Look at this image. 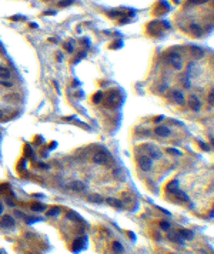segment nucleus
I'll return each mask as SVG.
<instances>
[{"label": "nucleus", "instance_id": "obj_19", "mask_svg": "<svg viewBox=\"0 0 214 254\" xmlns=\"http://www.w3.org/2000/svg\"><path fill=\"white\" fill-rule=\"evenodd\" d=\"M60 214V207H53L47 211V217H54V216H59Z\"/></svg>", "mask_w": 214, "mask_h": 254}, {"label": "nucleus", "instance_id": "obj_26", "mask_svg": "<svg viewBox=\"0 0 214 254\" xmlns=\"http://www.w3.org/2000/svg\"><path fill=\"white\" fill-rule=\"evenodd\" d=\"M0 84H3V86H6V87H12V86H13V83L9 81V80H0Z\"/></svg>", "mask_w": 214, "mask_h": 254}, {"label": "nucleus", "instance_id": "obj_20", "mask_svg": "<svg viewBox=\"0 0 214 254\" xmlns=\"http://www.w3.org/2000/svg\"><path fill=\"white\" fill-rule=\"evenodd\" d=\"M113 248H114V251H116L117 254L123 253V245H122L119 241H114V244H113Z\"/></svg>", "mask_w": 214, "mask_h": 254}, {"label": "nucleus", "instance_id": "obj_18", "mask_svg": "<svg viewBox=\"0 0 214 254\" xmlns=\"http://www.w3.org/2000/svg\"><path fill=\"white\" fill-rule=\"evenodd\" d=\"M174 194L177 196V198H180V200H183V201H188V197H187V194H186L184 191H181V190H176Z\"/></svg>", "mask_w": 214, "mask_h": 254}, {"label": "nucleus", "instance_id": "obj_17", "mask_svg": "<svg viewBox=\"0 0 214 254\" xmlns=\"http://www.w3.org/2000/svg\"><path fill=\"white\" fill-rule=\"evenodd\" d=\"M173 99L177 101V103H183L184 101V96H183V93H180V91H173Z\"/></svg>", "mask_w": 214, "mask_h": 254}, {"label": "nucleus", "instance_id": "obj_31", "mask_svg": "<svg viewBox=\"0 0 214 254\" xmlns=\"http://www.w3.org/2000/svg\"><path fill=\"white\" fill-rule=\"evenodd\" d=\"M113 173H114V177H117V176H120V173H122V171H120V170H114Z\"/></svg>", "mask_w": 214, "mask_h": 254}, {"label": "nucleus", "instance_id": "obj_23", "mask_svg": "<svg viewBox=\"0 0 214 254\" xmlns=\"http://www.w3.org/2000/svg\"><path fill=\"white\" fill-rule=\"evenodd\" d=\"M160 227H161L164 231H168V230L171 228V226H170L168 221H161V223H160Z\"/></svg>", "mask_w": 214, "mask_h": 254}, {"label": "nucleus", "instance_id": "obj_30", "mask_svg": "<svg viewBox=\"0 0 214 254\" xmlns=\"http://www.w3.org/2000/svg\"><path fill=\"white\" fill-rule=\"evenodd\" d=\"M69 5H71V0H63V2L60 3V6H61V7H64V6H69Z\"/></svg>", "mask_w": 214, "mask_h": 254}, {"label": "nucleus", "instance_id": "obj_24", "mask_svg": "<svg viewBox=\"0 0 214 254\" xmlns=\"http://www.w3.org/2000/svg\"><path fill=\"white\" fill-rule=\"evenodd\" d=\"M66 50H67V52H70V53H71V52H74V42H69V43L66 44Z\"/></svg>", "mask_w": 214, "mask_h": 254}, {"label": "nucleus", "instance_id": "obj_1", "mask_svg": "<svg viewBox=\"0 0 214 254\" xmlns=\"http://www.w3.org/2000/svg\"><path fill=\"white\" fill-rule=\"evenodd\" d=\"M167 60H168V63H170L176 70H180V69L183 67V59H181V56H180L177 52H171V53L167 56Z\"/></svg>", "mask_w": 214, "mask_h": 254}, {"label": "nucleus", "instance_id": "obj_15", "mask_svg": "<svg viewBox=\"0 0 214 254\" xmlns=\"http://www.w3.org/2000/svg\"><path fill=\"white\" fill-rule=\"evenodd\" d=\"M176 190H178V181H177V180H173V181H170V184L167 186V191L174 193Z\"/></svg>", "mask_w": 214, "mask_h": 254}, {"label": "nucleus", "instance_id": "obj_14", "mask_svg": "<svg viewBox=\"0 0 214 254\" xmlns=\"http://www.w3.org/2000/svg\"><path fill=\"white\" fill-rule=\"evenodd\" d=\"M106 203H109V204H112V206H114V207H117V208H122V207H123L122 201L117 200V198H113V197H109V198L106 200Z\"/></svg>", "mask_w": 214, "mask_h": 254}, {"label": "nucleus", "instance_id": "obj_32", "mask_svg": "<svg viewBox=\"0 0 214 254\" xmlns=\"http://www.w3.org/2000/svg\"><path fill=\"white\" fill-rule=\"evenodd\" d=\"M163 118H164V116H160V117H159V118H157V120H156V121H161V120H163Z\"/></svg>", "mask_w": 214, "mask_h": 254}, {"label": "nucleus", "instance_id": "obj_12", "mask_svg": "<svg viewBox=\"0 0 214 254\" xmlns=\"http://www.w3.org/2000/svg\"><path fill=\"white\" fill-rule=\"evenodd\" d=\"M149 157L151 160H160L161 159V153L154 147H149Z\"/></svg>", "mask_w": 214, "mask_h": 254}, {"label": "nucleus", "instance_id": "obj_25", "mask_svg": "<svg viewBox=\"0 0 214 254\" xmlns=\"http://www.w3.org/2000/svg\"><path fill=\"white\" fill-rule=\"evenodd\" d=\"M32 208H33L34 211H43V210H44V206H43V204H34Z\"/></svg>", "mask_w": 214, "mask_h": 254}, {"label": "nucleus", "instance_id": "obj_3", "mask_svg": "<svg viewBox=\"0 0 214 254\" xmlns=\"http://www.w3.org/2000/svg\"><path fill=\"white\" fill-rule=\"evenodd\" d=\"M107 160H109V156H107V153L106 151H97L94 156H93V161L96 163V164H106L107 163Z\"/></svg>", "mask_w": 214, "mask_h": 254}, {"label": "nucleus", "instance_id": "obj_7", "mask_svg": "<svg viewBox=\"0 0 214 254\" xmlns=\"http://www.w3.org/2000/svg\"><path fill=\"white\" fill-rule=\"evenodd\" d=\"M0 224L5 228H12L15 227V218H12L10 216H3V218L0 220Z\"/></svg>", "mask_w": 214, "mask_h": 254}, {"label": "nucleus", "instance_id": "obj_28", "mask_svg": "<svg viewBox=\"0 0 214 254\" xmlns=\"http://www.w3.org/2000/svg\"><path fill=\"white\" fill-rule=\"evenodd\" d=\"M168 153H171V154H177V156H180V154H181V151H178L177 149H173V147H171V149H168Z\"/></svg>", "mask_w": 214, "mask_h": 254}, {"label": "nucleus", "instance_id": "obj_34", "mask_svg": "<svg viewBox=\"0 0 214 254\" xmlns=\"http://www.w3.org/2000/svg\"><path fill=\"white\" fill-rule=\"evenodd\" d=\"M2 116H3V111H2V110H0V117H2Z\"/></svg>", "mask_w": 214, "mask_h": 254}, {"label": "nucleus", "instance_id": "obj_11", "mask_svg": "<svg viewBox=\"0 0 214 254\" xmlns=\"http://www.w3.org/2000/svg\"><path fill=\"white\" fill-rule=\"evenodd\" d=\"M70 189H71L73 191H84V190H86V184H84L83 181H73V183L70 184Z\"/></svg>", "mask_w": 214, "mask_h": 254}, {"label": "nucleus", "instance_id": "obj_6", "mask_svg": "<svg viewBox=\"0 0 214 254\" xmlns=\"http://www.w3.org/2000/svg\"><path fill=\"white\" fill-rule=\"evenodd\" d=\"M107 106L109 107H114V106H117L119 104V94L116 93V91H113L112 94H109L107 96Z\"/></svg>", "mask_w": 214, "mask_h": 254}, {"label": "nucleus", "instance_id": "obj_21", "mask_svg": "<svg viewBox=\"0 0 214 254\" xmlns=\"http://www.w3.org/2000/svg\"><path fill=\"white\" fill-rule=\"evenodd\" d=\"M101 99H103V93H101V91H98V93H96V94L93 96V101H94V103H100Z\"/></svg>", "mask_w": 214, "mask_h": 254}, {"label": "nucleus", "instance_id": "obj_10", "mask_svg": "<svg viewBox=\"0 0 214 254\" xmlns=\"http://www.w3.org/2000/svg\"><path fill=\"white\" fill-rule=\"evenodd\" d=\"M167 237H168V240H171L173 243H177V244H184V240L181 238V235L178 234V231H177V233H173V231H171V233H168V235H167Z\"/></svg>", "mask_w": 214, "mask_h": 254}, {"label": "nucleus", "instance_id": "obj_9", "mask_svg": "<svg viewBox=\"0 0 214 254\" xmlns=\"http://www.w3.org/2000/svg\"><path fill=\"white\" fill-rule=\"evenodd\" d=\"M178 234L181 235L183 240H193V238H194V233L190 231V230H187V228H181V230H178Z\"/></svg>", "mask_w": 214, "mask_h": 254}, {"label": "nucleus", "instance_id": "obj_22", "mask_svg": "<svg viewBox=\"0 0 214 254\" xmlns=\"http://www.w3.org/2000/svg\"><path fill=\"white\" fill-rule=\"evenodd\" d=\"M89 200L93 201V203H103V198H101L100 196H97V194H96V196H90Z\"/></svg>", "mask_w": 214, "mask_h": 254}, {"label": "nucleus", "instance_id": "obj_16", "mask_svg": "<svg viewBox=\"0 0 214 254\" xmlns=\"http://www.w3.org/2000/svg\"><path fill=\"white\" fill-rule=\"evenodd\" d=\"M190 30L194 33V34H197V36H201V27L198 26V24H196V23H193V24H190Z\"/></svg>", "mask_w": 214, "mask_h": 254}, {"label": "nucleus", "instance_id": "obj_8", "mask_svg": "<svg viewBox=\"0 0 214 254\" xmlns=\"http://www.w3.org/2000/svg\"><path fill=\"white\" fill-rule=\"evenodd\" d=\"M10 77H12V71L5 66H0V80H10Z\"/></svg>", "mask_w": 214, "mask_h": 254}, {"label": "nucleus", "instance_id": "obj_4", "mask_svg": "<svg viewBox=\"0 0 214 254\" xmlns=\"http://www.w3.org/2000/svg\"><path fill=\"white\" fill-rule=\"evenodd\" d=\"M154 133L160 137H168L171 134V130L168 129L167 126H163V124H159L156 129H154Z\"/></svg>", "mask_w": 214, "mask_h": 254}, {"label": "nucleus", "instance_id": "obj_5", "mask_svg": "<svg viewBox=\"0 0 214 254\" xmlns=\"http://www.w3.org/2000/svg\"><path fill=\"white\" fill-rule=\"evenodd\" d=\"M188 106H190V108H191L193 111H200V108H201V103H200V100H198L196 96H190V99H188Z\"/></svg>", "mask_w": 214, "mask_h": 254}, {"label": "nucleus", "instance_id": "obj_33", "mask_svg": "<svg viewBox=\"0 0 214 254\" xmlns=\"http://www.w3.org/2000/svg\"><path fill=\"white\" fill-rule=\"evenodd\" d=\"M2 211H3V204H0V214H2Z\"/></svg>", "mask_w": 214, "mask_h": 254}, {"label": "nucleus", "instance_id": "obj_27", "mask_svg": "<svg viewBox=\"0 0 214 254\" xmlns=\"http://www.w3.org/2000/svg\"><path fill=\"white\" fill-rule=\"evenodd\" d=\"M183 86H184L186 89L190 87V80H188V77H184V79H183Z\"/></svg>", "mask_w": 214, "mask_h": 254}, {"label": "nucleus", "instance_id": "obj_29", "mask_svg": "<svg viewBox=\"0 0 214 254\" xmlns=\"http://www.w3.org/2000/svg\"><path fill=\"white\" fill-rule=\"evenodd\" d=\"M205 2H208V0H191V3H194V5H203Z\"/></svg>", "mask_w": 214, "mask_h": 254}, {"label": "nucleus", "instance_id": "obj_2", "mask_svg": "<svg viewBox=\"0 0 214 254\" xmlns=\"http://www.w3.org/2000/svg\"><path fill=\"white\" fill-rule=\"evenodd\" d=\"M139 166L143 171H150L153 167V160L149 156H141L139 157Z\"/></svg>", "mask_w": 214, "mask_h": 254}, {"label": "nucleus", "instance_id": "obj_13", "mask_svg": "<svg viewBox=\"0 0 214 254\" xmlns=\"http://www.w3.org/2000/svg\"><path fill=\"white\" fill-rule=\"evenodd\" d=\"M84 240H83V237H80V238H77L74 243H73V251H80L81 248H83V245H84V243H83Z\"/></svg>", "mask_w": 214, "mask_h": 254}]
</instances>
